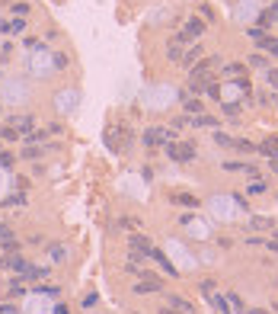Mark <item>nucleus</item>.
Listing matches in <instances>:
<instances>
[{
    "mask_svg": "<svg viewBox=\"0 0 278 314\" xmlns=\"http://www.w3.org/2000/svg\"><path fill=\"white\" fill-rule=\"evenodd\" d=\"M269 16H272V19L278 23V4H275V7H269Z\"/></svg>",
    "mask_w": 278,
    "mask_h": 314,
    "instance_id": "37998d69",
    "label": "nucleus"
},
{
    "mask_svg": "<svg viewBox=\"0 0 278 314\" xmlns=\"http://www.w3.org/2000/svg\"><path fill=\"white\" fill-rule=\"evenodd\" d=\"M13 161H16V157L10 151H0V167H13Z\"/></svg>",
    "mask_w": 278,
    "mask_h": 314,
    "instance_id": "cd10ccee",
    "label": "nucleus"
},
{
    "mask_svg": "<svg viewBox=\"0 0 278 314\" xmlns=\"http://www.w3.org/2000/svg\"><path fill=\"white\" fill-rule=\"evenodd\" d=\"M221 167H224V170H227V173H237V170H243V167H246V164H237V161H224Z\"/></svg>",
    "mask_w": 278,
    "mask_h": 314,
    "instance_id": "a878e982",
    "label": "nucleus"
},
{
    "mask_svg": "<svg viewBox=\"0 0 278 314\" xmlns=\"http://www.w3.org/2000/svg\"><path fill=\"white\" fill-rule=\"evenodd\" d=\"M237 113H240V106H237V103H224V116H227V119H234Z\"/></svg>",
    "mask_w": 278,
    "mask_h": 314,
    "instance_id": "c756f323",
    "label": "nucleus"
},
{
    "mask_svg": "<svg viewBox=\"0 0 278 314\" xmlns=\"http://www.w3.org/2000/svg\"><path fill=\"white\" fill-rule=\"evenodd\" d=\"M52 64H55L58 71H64V68H67L70 61H67V55H64V52H58V55H55V61H52Z\"/></svg>",
    "mask_w": 278,
    "mask_h": 314,
    "instance_id": "393cba45",
    "label": "nucleus"
},
{
    "mask_svg": "<svg viewBox=\"0 0 278 314\" xmlns=\"http://www.w3.org/2000/svg\"><path fill=\"white\" fill-rule=\"evenodd\" d=\"M186 48H189V45H186V42H179L176 35H173V42H170V48H166V58H170L173 64H183V55H186Z\"/></svg>",
    "mask_w": 278,
    "mask_h": 314,
    "instance_id": "9d476101",
    "label": "nucleus"
},
{
    "mask_svg": "<svg viewBox=\"0 0 278 314\" xmlns=\"http://www.w3.org/2000/svg\"><path fill=\"white\" fill-rule=\"evenodd\" d=\"M269 23H272V16H269V10H262V13H259V29H265V26H269Z\"/></svg>",
    "mask_w": 278,
    "mask_h": 314,
    "instance_id": "72a5a7b5",
    "label": "nucleus"
},
{
    "mask_svg": "<svg viewBox=\"0 0 278 314\" xmlns=\"http://www.w3.org/2000/svg\"><path fill=\"white\" fill-rule=\"evenodd\" d=\"M208 298H211V301H214V305H217V308H221V314H234V311H231V305H227V301H224V298H221V295H217V292H211V295H208Z\"/></svg>",
    "mask_w": 278,
    "mask_h": 314,
    "instance_id": "5701e85b",
    "label": "nucleus"
},
{
    "mask_svg": "<svg viewBox=\"0 0 278 314\" xmlns=\"http://www.w3.org/2000/svg\"><path fill=\"white\" fill-rule=\"evenodd\" d=\"M160 314H179V311H173L170 305H166V308H160Z\"/></svg>",
    "mask_w": 278,
    "mask_h": 314,
    "instance_id": "a18cd8bd",
    "label": "nucleus"
},
{
    "mask_svg": "<svg viewBox=\"0 0 278 314\" xmlns=\"http://www.w3.org/2000/svg\"><path fill=\"white\" fill-rule=\"evenodd\" d=\"M265 189H269V183H265V180H262V176H259V180H252V183L246 186V192H249V196H262V192H265Z\"/></svg>",
    "mask_w": 278,
    "mask_h": 314,
    "instance_id": "a211bd4d",
    "label": "nucleus"
},
{
    "mask_svg": "<svg viewBox=\"0 0 278 314\" xmlns=\"http://www.w3.org/2000/svg\"><path fill=\"white\" fill-rule=\"evenodd\" d=\"M179 100H183V113H189V119H192V116H201V113H205L201 100H195V96H189L186 90L179 93Z\"/></svg>",
    "mask_w": 278,
    "mask_h": 314,
    "instance_id": "6e6552de",
    "label": "nucleus"
},
{
    "mask_svg": "<svg viewBox=\"0 0 278 314\" xmlns=\"http://www.w3.org/2000/svg\"><path fill=\"white\" fill-rule=\"evenodd\" d=\"M13 13H16V16L22 19V16H26V13H29V4H16V7H13Z\"/></svg>",
    "mask_w": 278,
    "mask_h": 314,
    "instance_id": "c9c22d12",
    "label": "nucleus"
},
{
    "mask_svg": "<svg viewBox=\"0 0 278 314\" xmlns=\"http://www.w3.org/2000/svg\"><path fill=\"white\" fill-rule=\"evenodd\" d=\"M183 125H189V116H176L173 119V128H183Z\"/></svg>",
    "mask_w": 278,
    "mask_h": 314,
    "instance_id": "e433bc0d",
    "label": "nucleus"
},
{
    "mask_svg": "<svg viewBox=\"0 0 278 314\" xmlns=\"http://www.w3.org/2000/svg\"><path fill=\"white\" fill-rule=\"evenodd\" d=\"M0 266H4V270H16V273H26V263H22L19 257H4V260H0Z\"/></svg>",
    "mask_w": 278,
    "mask_h": 314,
    "instance_id": "2eb2a0df",
    "label": "nucleus"
},
{
    "mask_svg": "<svg viewBox=\"0 0 278 314\" xmlns=\"http://www.w3.org/2000/svg\"><path fill=\"white\" fill-rule=\"evenodd\" d=\"M198 58H201V48H198V45L186 48V55H183V68H195V64H198Z\"/></svg>",
    "mask_w": 278,
    "mask_h": 314,
    "instance_id": "ddd939ff",
    "label": "nucleus"
},
{
    "mask_svg": "<svg viewBox=\"0 0 278 314\" xmlns=\"http://www.w3.org/2000/svg\"><path fill=\"white\" fill-rule=\"evenodd\" d=\"M214 141L221 144V148H231V135H224V131H217V135H214Z\"/></svg>",
    "mask_w": 278,
    "mask_h": 314,
    "instance_id": "2f4dec72",
    "label": "nucleus"
},
{
    "mask_svg": "<svg viewBox=\"0 0 278 314\" xmlns=\"http://www.w3.org/2000/svg\"><path fill=\"white\" fill-rule=\"evenodd\" d=\"M249 314H269V311H249Z\"/></svg>",
    "mask_w": 278,
    "mask_h": 314,
    "instance_id": "de8ad7c7",
    "label": "nucleus"
},
{
    "mask_svg": "<svg viewBox=\"0 0 278 314\" xmlns=\"http://www.w3.org/2000/svg\"><path fill=\"white\" fill-rule=\"evenodd\" d=\"M26 29V23L22 19H13V23H0V32H22Z\"/></svg>",
    "mask_w": 278,
    "mask_h": 314,
    "instance_id": "412c9836",
    "label": "nucleus"
},
{
    "mask_svg": "<svg viewBox=\"0 0 278 314\" xmlns=\"http://www.w3.org/2000/svg\"><path fill=\"white\" fill-rule=\"evenodd\" d=\"M246 244H252V247H259V244H265V237H256V234H252V237H246Z\"/></svg>",
    "mask_w": 278,
    "mask_h": 314,
    "instance_id": "a19ab883",
    "label": "nucleus"
},
{
    "mask_svg": "<svg viewBox=\"0 0 278 314\" xmlns=\"http://www.w3.org/2000/svg\"><path fill=\"white\" fill-rule=\"evenodd\" d=\"M249 68H259V71H269V58H265V55H249Z\"/></svg>",
    "mask_w": 278,
    "mask_h": 314,
    "instance_id": "aec40b11",
    "label": "nucleus"
},
{
    "mask_svg": "<svg viewBox=\"0 0 278 314\" xmlns=\"http://www.w3.org/2000/svg\"><path fill=\"white\" fill-rule=\"evenodd\" d=\"M256 151L265 154V157H278V135H272V138H265L262 144H256Z\"/></svg>",
    "mask_w": 278,
    "mask_h": 314,
    "instance_id": "9b49d317",
    "label": "nucleus"
},
{
    "mask_svg": "<svg viewBox=\"0 0 278 314\" xmlns=\"http://www.w3.org/2000/svg\"><path fill=\"white\" fill-rule=\"evenodd\" d=\"M227 298H231V301H234V308H237V311H243V301H240V298H237L234 292H227Z\"/></svg>",
    "mask_w": 278,
    "mask_h": 314,
    "instance_id": "58836bf2",
    "label": "nucleus"
},
{
    "mask_svg": "<svg viewBox=\"0 0 278 314\" xmlns=\"http://www.w3.org/2000/svg\"><path fill=\"white\" fill-rule=\"evenodd\" d=\"M7 237H13V231H10L7 225H0V240H7Z\"/></svg>",
    "mask_w": 278,
    "mask_h": 314,
    "instance_id": "79ce46f5",
    "label": "nucleus"
},
{
    "mask_svg": "<svg viewBox=\"0 0 278 314\" xmlns=\"http://www.w3.org/2000/svg\"><path fill=\"white\" fill-rule=\"evenodd\" d=\"M150 260H154L157 266H160V270L166 273V276H170V279H176V276H179V270L173 266L170 260H166V253H163V250H157V247H154V250H150Z\"/></svg>",
    "mask_w": 278,
    "mask_h": 314,
    "instance_id": "0eeeda50",
    "label": "nucleus"
},
{
    "mask_svg": "<svg viewBox=\"0 0 278 314\" xmlns=\"http://www.w3.org/2000/svg\"><path fill=\"white\" fill-rule=\"evenodd\" d=\"M201 16L208 19V23H214V10H211V7H201Z\"/></svg>",
    "mask_w": 278,
    "mask_h": 314,
    "instance_id": "4c0bfd02",
    "label": "nucleus"
},
{
    "mask_svg": "<svg viewBox=\"0 0 278 314\" xmlns=\"http://www.w3.org/2000/svg\"><path fill=\"white\" fill-rule=\"evenodd\" d=\"M269 167H272V170L278 173V157H269Z\"/></svg>",
    "mask_w": 278,
    "mask_h": 314,
    "instance_id": "c03bdc74",
    "label": "nucleus"
},
{
    "mask_svg": "<svg viewBox=\"0 0 278 314\" xmlns=\"http://www.w3.org/2000/svg\"><path fill=\"white\" fill-rule=\"evenodd\" d=\"M211 292H214V282H211V279H205V282H201V295H205V298H208Z\"/></svg>",
    "mask_w": 278,
    "mask_h": 314,
    "instance_id": "f704fd0d",
    "label": "nucleus"
},
{
    "mask_svg": "<svg viewBox=\"0 0 278 314\" xmlns=\"http://www.w3.org/2000/svg\"><path fill=\"white\" fill-rule=\"evenodd\" d=\"M163 148L176 164H192L195 161V148H192L189 141H170V144H163Z\"/></svg>",
    "mask_w": 278,
    "mask_h": 314,
    "instance_id": "f03ea898",
    "label": "nucleus"
},
{
    "mask_svg": "<svg viewBox=\"0 0 278 314\" xmlns=\"http://www.w3.org/2000/svg\"><path fill=\"white\" fill-rule=\"evenodd\" d=\"M48 148H26V161H35V157H42Z\"/></svg>",
    "mask_w": 278,
    "mask_h": 314,
    "instance_id": "c85d7f7f",
    "label": "nucleus"
},
{
    "mask_svg": "<svg viewBox=\"0 0 278 314\" xmlns=\"http://www.w3.org/2000/svg\"><path fill=\"white\" fill-rule=\"evenodd\" d=\"M166 305H170L173 311H179V314H195V305H192L189 298H183V295H166Z\"/></svg>",
    "mask_w": 278,
    "mask_h": 314,
    "instance_id": "1a4fd4ad",
    "label": "nucleus"
},
{
    "mask_svg": "<svg viewBox=\"0 0 278 314\" xmlns=\"http://www.w3.org/2000/svg\"><path fill=\"white\" fill-rule=\"evenodd\" d=\"M252 228H259V231H269L272 221H269V218H252Z\"/></svg>",
    "mask_w": 278,
    "mask_h": 314,
    "instance_id": "7c9ffc66",
    "label": "nucleus"
},
{
    "mask_svg": "<svg viewBox=\"0 0 278 314\" xmlns=\"http://www.w3.org/2000/svg\"><path fill=\"white\" fill-rule=\"evenodd\" d=\"M0 244H4V250H10V253H16V250H19V244H16V240H13V237H7V240H0Z\"/></svg>",
    "mask_w": 278,
    "mask_h": 314,
    "instance_id": "473e14b6",
    "label": "nucleus"
},
{
    "mask_svg": "<svg viewBox=\"0 0 278 314\" xmlns=\"http://www.w3.org/2000/svg\"><path fill=\"white\" fill-rule=\"evenodd\" d=\"M265 244H269V250H275V253H278V231L272 234V240H265Z\"/></svg>",
    "mask_w": 278,
    "mask_h": 314,
    "instance_id": "ea45409f",
    "label": "nucleus"
},
{
    "mask_svg": "<svg viewBox=\"0 0 278 314\" xmlns=\"http://www.w3.org/2000/svg\"><path fill=\"white\" fill-rule=\"evenodd\" d=\"M189 122L198 125V128H205V125H208V128H217V119H214V116H192Z\"/></svg>",
    "mask_w": 278,
    "mask_h": 314,
    "instance_id": "f3484780",
    "label": "nucleus"
},
{
    "mask_svg": "<svg viewBox=\"0 0 278 314\" xmlns=\"http://www.w3.org/2000/svg\"><path fill=\"white\" fill-rule=\"evenodd\" d=\"M48 257H52L55 263H64V260H67V250H64L61 244H52V247H48Z\"/></svg>",
    "mask_w": 278,
    "mask_h": 314,
    "instance_id": "6ab92c4d",
    "label": "nucleus"
},
{
    "mask_svg": "<svg viewBox=\"0 0 278 314\" xmlns=\"http://www.w3.org/2000/svg\"><path fill=\"white\" fill-rule=\"evenodd\" d=\"M176 141V128H160V125H154L144 131V144L147 148H163V144H170Z\"/></svg>",
    "mask_w": 278,
    "mask_h": 314,
    "instance_id": "f257e3e1",
    "label": "nucleus"
},
{
    "mask_svg": "<svg viewBox=\"0 0 278 314\" xmlns=\"http://www.w3.org/2000/svg\"><path fill=\"white\" fill-rule=\"evenodd\" d=\"M265 80H269L272 90H278V68H269V71H265Z\"/></svg>",
    "mask_w": 278,
    "mask_h": 314,
    "instance_id": "b1692460",
    "label": "nucleus"
},
{
    "mask_svg": "<svg viewBox=\"0 0 278 314\" xmlns=\"http://www.w3.org/2000/svg\"><path fill=\"white\" fill-rule=\"evenodd\" d=\"M205 93H208V96H211V100H221V87H217V83H214V80L208 83V87H205Z\"/></svg>",
    "mask_w": 278,
    "mask_h": 314,
    "instance_id": "bb28decb",
    "label": "nucleus"
},
{
    "mask_svg": "<svg viewBox=\"0 0 278 314\" xmlns=\"http://www.w3.org/2000/svg\"><path fill=\"white\" fill-rule=\"evenodd\" d=\"M231 148L240 151V154H252V151H256V144L246 141V138H231Z\"/></svg>",
    "mask_w": 278,
    "mask_h": 314,
    "instance_id": "4468645a",
    "label": "nucleus"
},
{
    "mask_svg": "<svg viewBox=\"0 0 278 314\" xmlns=\"http://www.w3.org/2000/svg\"><path fill=\"white\" fill-rule=\"evenodd\" d=\"M246 35H249V39L256 42L259 48H265L269 55H275V58H278V39H275V35H269V32H265V29H259V26H252Z\"/></svg>",
    "mask_w": 278,
    "mask_h": 314,
    "instance_id": "7ed1b4c3",
    "label": "nucleus"
},
{
    "mask_svg": "<svg viewBox=\"0 0 278 314\" xmlns=\"http://www.w3.org/2000/svg\"><path fill=\"white\" fill-rule=\"evenodd\" d=\"M135 295H150V292H163V282L157 279V276H150V273H144L141 276V282H135V288H131Z\"/></svg>",
    "mask_w": 278,
    "mask_h": 314,
    "instance_id": "20e7f679",
    "label": "nucleus"
},
{
    "mask_svg": "<svg viewBox=\"0 0 278 314\" xmlns=\"http://www.w3.org/2000/svg\"><path fill=\"white\" fill-rule=\"evenodd\" d=\"M35 119L32 116H10V128H22V131H32Z\"/></svg>",
    "mask_w": 278,
    "mask_h": 314,
    "instance_id": "f8f14e48",
    "label": "nucleus"
},
{
    "mask_svg": "<svg viewBox=\"0 0 278 314\" xmlns=\"http://www.w3.org/2000/svg\"><path fill=\"white\" fill-rule=\"evenodd\" d=\"M55 314H67V308H64V305H58V308H55Z\"/></svg>",
    "mask_w": 278,
    "mask_h": 314,
    "instance_id": "49530a36",
    "label": "nucleus"
},
{
    "mask_svg": "<svg viewBox=\"0 0 278 314\" xmlns=\"http://www.w3.org/2000/svg\"><path fill=\"white\" fill-rule=\"evenodd\" d=\"M128 250H131V257L135 260H141V257H150V250H154V244L144 234H131V240H128Z\"/></svg>",
    "mask_w": 278,
    "mask_h": 314,
    "instance_id": "39448f33",
    "label": "nucleus"
},
{
    "mask_svg": "<svg viewBox=\"0 0 278 314\" xmlns=\"http://www.w3.org/2000/svg\"><path fill=\"white\" fill-rule=\"evenodd\" d=\"M224 74H227V77H237V80H240V77L246 74V68H243V64H224Z\"/></svg>",
    "mask_w": 278,
    "mask_h": 314,
    "instance_id": "4be33fe9",
    "label": "nucleus"
},
{
    "mask_svg": "<svg viewBox=\"0 0 278 314\" xmlns=\"http://www.w3.org/2000/svg\"><path fill=\"white\" fill-rule=\"evenodd\" d=\"M183 35H186V42L201 39V35H205V23H201V19H195V16L186 19V23H183Z\"/></svg>",
    "mask_w": 278,
    "mask_h": 314,
    "instance_id": "423d86ee",
    "label": "nucleus"
},
{
    "mask_svg": "<svg viewBox=\"0 0 278 314\" xmlns=\"http://www.w3.org/2000/svg\"><path fill=\"white\" fill-rule=\"evenodd\" d=\"M176 205H189V209H195V205H198V199L195 196H189V192H173V196H170Z\"/></svg>",
    "mask_w": 278,
    "mask_h": 314,
    "instance_id": "dca6fc26",
    "label": "nucleus"
}]
</instances>
